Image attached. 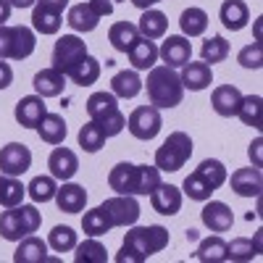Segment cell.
<instances>
[{
	"mask_svg": "<svg viewBox=\"0 0 263 263\" xmlns=\"http://www.w3.org/2000/svg\"><path fill=\"white\" fill-rule=\"evenodd\" d=\"M168 229L158 227V224H150V227H135L132 224L126 237H124V245L116 253V263H145L147 258H153L156 253H161L163 248H168Z\"/></svg>",
	"mask_w": 263,
	"mask_h": 263,
	"instance_id": "obj_1",
	"label": "cell"
},
{
	"mask_svg": "<svg viewBox=\"0 0 263 263\" xmlns=\"http://www.w3.org/2000/svg\"><path fill=\"white\" fill-rule=\"evenodd\" d=\"M158 184H161V171L156 168V163L135 166L129 161H121L108 174V187L116 195H150Z\"/></svg>",
	"mask_w": 263,
	"mask_h": 263,
	"instance_id": "obj_2",
	"label": "cell"
},
{
	"mask_svg": "<svg viewBox=\"0 0 263 263\" xmlns=\"http://www.w3.org/2000/svg\"><path fill=\"white\" fill-rule=\"evenodd\" d=\"M147 87V100L150 105H156L158 111L161 108H177L184 98V87L179 74L171 69V66H153L147 71V82H142Z\"/></svg>",
	"mask_w": 263,
	"mask_h": 263,
	"instance_id": "obj_3",
	"label": "cell"
},
{
	"mask_svg": "<svg viewBox=\"0 0 263 263\" xmlns=\"http://www.w3.org/2000/svg\"><path fill=\"white\" fill-rule=\"evenodd\" d=\"M84 108H87L90 121H95L105 132V137H116L126 129V116L121 114L119 98L114 92H92L87 98Z\"/></svg>",
	"mask_w": 263,
	"mask_h": 263,
	"instance_id": "obj_4",
	"label": "cell"
},
{
	"mask_svg": "<svg viewBox=\"0 0 263 263\" xmlns=\"http://www.w3.org/2000/svg\"><path fill=\"white\" fill-rule=\"evenodd\" d=\"M42 224V216L37 211V205H24L18 203L8 211L0 213V237L8 242H18L29 234H34Z\"/></svg>",
	"mask_w": 263,
	"mask_h": 263,
	"instance_id": "obj_5",
	"label": "cell"
},
{
	"mask_svg": "<svg viewBox=\"0 0 263 263\" xmlns=\"http://www.w3.org/2000/svg\"><path fill=\"white\" fill-rule=\"evenodd\" d=\"M37 48L34 29L18 24V27H0V61H24Z\"/></svg>",
	"mask_w": 263,
	"mask_h": 263,
	"instance_id": "obj_6",
	"label": "cell"
},
{
	"mask_svg": "<svg viewBox=\"0 0 263 263\" xmlns=\"http://www.w3.org/2000/svg\"><path fill=\"white\" fill-rule=\"evenodd\" d=\"M192 156V137L187 132H171L163 140V145L156 150V168L158 171H179Z\"/></svg>",
	"mask_w": 263,
	"mask_h": 263,
	"instance_id": "obj_7",
	"label": "cell"
},
{
	"mask_svg": "<svg viewBox=\"0 0 263 263\" xmlns=\"http://www.w3.org/2000/svg\"><path fill=\"white\" fill-rule=\"evenodd\" d=\"M98 208L103 211L111 229L114 227H132L140 218V203L135 200V195H114L108 200H103Z\"/></svg>",
	"mask_w": 263,
	"mask_h": 263,
	"instance_id": "obj_8",
	"label": "cell"
},
{
	"mask_svg": "<svg viewBox=\"0 0 263 263\" xmlns=\"http://www.w3.org/2000/svg\"><path fill=\"white\" fill-rule=\"evenodd\" d=\"M84 55H90V53H87V42L82 37H77V34H63L55 42V48H53L50 63H53V69H58L61 74L69 77Z\"/></svg>",
	"mask_w": 263,
	"mask_h": 263,
	"instance_id": "obj_9",
	"label": "cell"
},
{
	"mask_svg": "<svg viewBox=\"0 0 263 263\" xmlns=\"http://www.w3.org/2000/svg\"><path fill=\"white\" fill-rule=\"evenodd\" d=\"M161 126H163V119H161V111H158L156 105H140V108H135V111L129 114V119H126L129 135L137 137V140H142V142L156 140L158 132H161Z\"/></svg>",
	"mask_w": 263,
	"mask_h": 263,
	"instance_id": "obj_10",
	"label": "cell"
},
{
	"mask_svg": "<svg viewBox=\"0 0 263 263\" xmlns=\"http://www.w3.org/2000/svg\"><path fill=\"white\" fill-rule=\"evenodd\" d=\"M32 168V150L24 142H8L0 147V174L6 177H21Z\"/></svg>",
	"mask_w": 263,
	"mask_h": 263,
	"instance_id": "obj_11",
	"label": "cell"
},
{
	"mask_svg": "<svg viewBox=\"0 0 263 263\" xmlns=\"http://www.w3.org/2000/svg\"><path fill=\"white\" fill-rule=\"evenodd\" d=\"M158 58L166 66H171V69H182L187 61H192L190 37H184V34H168L163 40V45L158 48Z\"/></svg>",
	"mask_w": 263,
	"mask_h": 263,
	"instance_id": "obj_12",
	"label": "cell"
},
{
	"mask_svg": "<svg viewBox=\"0 0 263 263\" xmlns=\"http://www.w3.org/2000/svg\"><path fill=\"white\" fill-rule=\"evenodd\" d=\"M45 114H48V105H45V98H40V95L21 98L13 108L18 126H24V129H37V124L45 119Z\"/></svg>",
	"mask_w": 263,
	"mask_h": 263,
	"instance_id": "obj_13",
	"label": "cell"
},
{
	"mask_svg": "<svg viewBox=\"0 0 263 263\" xmlns=\"http://www.w3.org/2000/svg\"><path fill=\"white\" fill-rule=\"evenodd\" d=\"M150 205L161 216H177L182 211V190L177 184H158L150 192Z\"/></svg>",
	"mask_w": 263,
	"mask_h": 263,
	"instance_id": "obj_14",
	"label": "cell"
},
{
	"mask_svg": "<svg viewBox=\"0 0 263 263\" xmlns=\"http://www.w3.org/2000/svg\"><path fill=\"white\" fill-rule=\"evenodd\" d=\"M227 182L239 197H258L263 190V174H260V168L248 166V168H237L232 174V179H227Z\"/></svg>",
	"mask_w": 263,
	"mask_h": 263,
	"instance_id": "obj_15",
	"label": "cell"
},
{
	"mask_svg": "<svg viewBox=\"0 0 263 263\" xmlns=\"http://www.w3.org/2000/svg\"><path fill=\"white\" fill-rule=\"evenodd\" d=\"M48 168H50V177L58 182H69L74 174L79 171V158L77 153L69 147H55L48 158Z\"/></svg>",
	"mask_w": 263,
	"mask_h": 263,
	"instance_id": "obj_16",
	"label": "cell"
},
{
	"mask_svg": "<svg viewBox=\"0 0 263 263\" xmlns=\"http://www.w3.org/2000/svg\"><path fill=\"white\" fill-rule=\"evenodd\" d=\"M200 218H203L205 229H211V232H216V234L229 232L232 224H234V213H232V208H229L227 203H221V200H211V203H205V208L200 211Z\"/></svg>",
	"mask_w": 263,
	"mask_h": 263,
	"instance_id": "obj_17",
	"label": "cell"
},
{
	"mask_svg": "<svg viewBox=\"0 0 263 263\" xmlns=\"http://www.w3.org/2000/svg\"><path fill=\"white\" fill-rule=\"evenodd\" d=\"M239 103H242V92H239V87H234V84H221V87H216L213 95H211L213 111L221 116V119L237 116Z\"/></svg>",
	"mask_w": 263,
	"mask_h": 263,
	"instance_id": "obj_18",
	"label": "cell"
},
{
	"mask_svg": "<svg viewBox=\"0 0 263 263\" xmlns=\"http://www.w3.org/2000/svg\"><path fill=\"white\" fill-rule=\"evenodd\" d=\"M179 79H182V87H184V90L200 92V90H205V87H211L213 71H211V66L203 63V61H197V63H195V61H187V63L182 66Z\"/></svg>",
	"mask_w": 263,
	"mask_h": 263,
	"instance_id": "obj_19",
	"label": "cell"
},
{
	"mask_svg": "<svg viewBox=\"0 0 263 263\" xmlns=\"http://www.w3.org/2000/svg\"><path fill=\"white\" fill-rule=\"evenodd\" d=\"M53 200L58 203V208L63 213H79L84 211L87 205V190L82 184H74V182H63L58 190H55V197Z\"/></svg>",
	"mask_w": 263,
	"mask_h": 263,
	"instance_id": "obj_20",
	"label": "cell"
},
{
	"mask_svg": "<svg viewBox=\"0 0 263 263\" xmlns=\"http://www.w3.org/2000/svg\"><path fill=\"white\" fill-rule=\"evenodd\" d=\"M32 87H34V92L40 98H58L66 90V74H61L58 69H53V66L50 69H42V71L34 74Z\"/></svg>",
	"mask_w": 263,
	"mask_h": 263,
	"instance_id": "obj_21",
	"label": "cell"
},
{
	"mask_svg": "<svg viewBox=\"0 0 263 263\" xmlns=\"http://www.w3.org/2000/svg\"><path fill=\"white\" fill-rule=\"evenodd\" d=\"M218 18L229 32H239L248 27L250 21V8L245 0H224L221 8H218Z\"/></svg>",
	"mask_w": 263,
	"mask_h": 263,
	"instance_id": "obj_22",
	"label": "cell"
},
{
	"mask_svg": "<svg viewBox=\"0 0 263 263\" xmlns=\"http://www.w3.org/2000/svg\"><path fill=\"white\" fill-rule=\"evenodd\" d=\"M129 63L135 66V71H150L153 66L158 63V45L153 40H145L140 37L135 45L129 48Z\"/></svg>",
	"mask_w": 263,
	"mask_h": 263,
	"instance_id": "obj_23",
	"label": "cell"
},
{
	"mask_svg": "<svg viewBox=\"0 0 263 263\" xmlns=\"http://www.w3.org/2000/svg\"><path fill=\"white\" fill-rule=\"evenodd\" d=\"M13 260L16 263H45L48 260V242L40 239L34 234L18 239V248L13 253Z\"/></svg>",
	"mask_w": 263,
	"mask_h": 263,
	"instance_id": "obj_24",
	"label": "cell"
},
{
	"mask_svg": "<svg viewBox=\"0 0 263 263\" xmlns=\"http://www.w3.org/2000/svg\"><path fill=\"white\" fill-rule=\"evenodd\" d=\"M63 27V13L48 8V6H40L34 3L32 8V29L40 34H58Z\"/></svg>",
	"mask_w": 263,
	"mask_h": 263,
	"instance_id": "obj_25",
	"label": "cell"
},
{
	"mask_svg": "<svg viewBox=\"0 0 263 263\" xmlns=\"http://www.w3.org/2000/svg\"><path fill=\"white\" fill-rule=\"evenodd\" d=\"M111 92L116 95V98H121V100H132V98H137L140 92H142V79H140V74L135 71V69H124V71H119V74H114V79H111Z\"/></svg>",
	"mask_w": 263,
	"mask_h": 263,
	"instance_id": "obj_26",
	"label": "cell"
},
{
	"mask_svg": "<svg viewBox=\"0 0 263 263\" xmlns=\"http://www.w3.org/2000/svg\"><path fill=\"white\" fill-rule=\"evenodd\" d=\"M66 24H69L74 32H95L100 24V16L90 8V3H77L69 8V16H66Z\"/></svg>",
	"mask_w": 263,
	"mask_h": 263,
	"instance_id": "obj_27",
	"label": "cell"
},
{
	"mask_svg": "<svg viewBox=\"0 0 263 263\" xmlns=\"http://www.w3.org/2000/svg\"><path fill=\"white\" fill-rule=\"evenodd\" d=\"M37 135H40L42 142H48V145H63L69 129H66V121H63L61 114H45V119L37 124Z\"/></svg>",
	"mask_w": 263,
	"mask_h": 263,
	"instance_id": "obj_28",
	"label": "cell"
},
{
	"mask_svg": "<svg viewBox=\"0 0 263 263\" xmlns=\"http://www.w3.org/2000/svg\"><path fill=\"white\" fill-rule=\"evenodd\" d=\"M140 40V29L132 21H116V24L108 29V42L114 45V50L119 53H129V48Z\"/></svg>",
	"mask_w": 263,
	"mask_h": 263,
	"instance_id": "obj_29",
	"label": "cell"
},
{
	"mask_svg": "<svg viewBox=\"0 0 263 263\" xmlns=\"http://www.w3.org/2000/svg\"><path fill=\"white\" fill-rule=\"evenodd\" d=\"M137 29H140V37H145V40H161L168 29V18H166L163 11L147 8V11H142V18H140Z\"/></svg>",
	"mask_w": 263,
	"mask_h": 263,
	"instance_id": "obj_30",
	"label": "cell"
},
{
	"mask_svg": "<svg viewBox=\"0 0 263 263\" xmlns=\"http://www.w3.org/2000/svg\"><path fill=\"white\" fill-rule=\"evenodd\" d=\"M192 258L200 263H221V260H227V242L218 234L205 237V239H200V245L192 253Z\"/></svg>",
	"mask_w": 263,
	"mask_h": 263,
	"instance_id": "obj_31",
	"label": "cell"
},
{
	"mask_svg": "<svg viewBox=\"0 0 263 263\" xmlns=\"http://www.w3.org/2000/svg\"><path fill=\"white\" fill-rule=\"evenodd\" d=\"M179 27H182V34H184V37H200V34H205V29H208V13H205L203 8L190 6V8H184L182 16H179Z\"/></svg>",
	"mask_w": 263,
	"mask_h": 263,
	"instance_id": "obj_32",
	"label": "cell"
},
{
	"mask_svg": "<svg viewBox=\"0 0 263 263\" xmlns=\"http://www.w3.org/2000/svg\"><path fill=\"white\" fill-rule=\"evenodd\" d=\"M74 260L77 263H105L108 260V250L98 237H87L84 242H77L74 248Z\"/></svg>",
	"mask_w": 263,
	"mask_h": 263,
	"instance_id": "obj_33",
	"label": "cell"
},
{
	"mask_svg": "<svg viewBox=\"0 0 263 263\" xmlns=\"http://www.w3.org/2000/svg\"><path fill=\"white\" fill-rule=\"evenodd\" d=\"M66 79H71L77 87H90L100 79V61L92 58V55H84L79 63H77V69L66 77Z\"/></svg>",
	"mask_w": 263,
	"mask_h": 263,
	"instance_id": "obj_34",
	"label": "cell"
},
{
	"mask_svg": "<svg viewBox=\"0 0 263 263\" xmlns=\"http://www.w3.org/2000/svg\"><path fill=\"white\" fill-rule=\"evenodd\" d=\"M195 174L200 179H205L213 190H218V187H224L227 184V179H229V174H227V166L221 163V161H216V158H205L200 166L195 168Z\"/></svg>",
	"mask_w": 263,
	"mask_h": 263,
	"instance_id": "obj_35",
	"label": "cell"
},
{
	"mask_svg": "<svg viewBox=\"0 0 263 263\" xmlns=\"http://www.w3.org/2000/svg\"><path fill=\"white\" fill-rule=\"evenodd\" d=\"M260 105H263L260 95H242V103L237 108V119L245 126L260 129Z\"/></svg>",
	"mask_w": 263,
	"mask_h": 263,
	"instance_id": "obj_36",
	"label": "cell"
},
{
	"mask_svg": "<svg viewBox=\"0 0 263 263\" xmlns=\"http://www.w3.org/2000/svg\"><path fill=\"white\" fill-rule=\"evenodd\" d=\"M77 242H79L77 232L71 227H63V224L53 227L50 234H48V248H53L55 253H71L77 248Z\"/></svg>",
	"mask_w": 263,
	"mask_h": 263,
	"instance_id": "obj_37",
	"label": "cell"
},
{
	"mask_svg": "<svg viewBox=\"0 0 263 263\" xmlns=\"http://www.w3.org/2000/svg\"><path fill=\"white\" fill-rule=\"evenodd\" d=\"M200 55H203V63L213 66V63H221L227 61L229 55V42L221 37V34H213L203 42V48H200Z\"/></svg>",
	"mask_w": 263,
	"mask_h": 263,
	"instance_id": "obj_38",
	"label": "cell"
},
{
	"mask_svg": "<svg viewBox=\"0 0 263 263\" xmlns=\"http://www.w3.org/2000/svg\"><path fill=\"white\" fill-rule=\"evenodd\" d=\"M105 132L95 124V121H87L82 129H79V147L84 153H98L103 145H105Z\"/></svg>",
	"mask_w": 263,
	"mask_h": 263,
	"instance_id": "obj_39",
	"label": "cell"
},
{
	"mask_svg": "<svg viewBox=\"0 0 263 263\" xmlns=\"http://www.w3.org/2000/svg\"><path fill=\"white\" fill-rule=\"evenodd\" d=\"M55 179L53 177H34L27 187V195L32 197V203H50L53 197H55Z\"/></svg>",
	"mask_w": 263,
	"mask_h": 263,
	"instance_id": "obj_40",
	"label": "cell"
},
{
	"mask_svg": "<svg viewBox=\"0 0 263 263\" xmlns=\"http://www.w3.org/2000/svg\"><path fill=\"white\" fill-rule=\"evenodd\" d=\"M260 253V245H255V239L237 237L232 242H227V260H253Z\"/></svg>",
	"mask_w": 263,
	"mask_h": 263,
	"instance_id": "obj_41",
	"label": "cell"
},
{
	"mask_svg": "<svg viewBox=\"0 0 263 263\" xmlns=\"http://www.w3.org/2000/svg\"><path fill=\"white\" fill-rule=\"evenodd\" d=\"M182 192L190 197V200H197V203H205V200H211V195L216 192L205 179H200V177H197V174L192 171L190 174V177L184 179V184H182Z\"/></svg>",
	"mask_w": 263,
	"mask_h": 263,
	"instance_id": "obj_42",
	"label": "cell"
},
{
	"mask_svg": "<svg viewBox=\"0 0 263 263\" xmlns=\"http://www.w3.org/2000/svg\"><path fill=\"white\" fill-rule=\"evenodd\" d=\"M82 229H84L87 237H100L105 232H111V224L105 221V216H103L100 208H92V211H87L82 216Z\"/></svg>",
	"mask_w": 263,
	"mask_h": 263,
	"instance_id": "obj_43",
	"label": "cell"
},
{
	"mask_svg": "<svg viewBox=\"0 0 263 263\" xmlns=\"http://www.w3.org/2000/svg\"><path fill=\"white\" fill-rule=\"evenodd\" d=\"M237 63H239V66H245V69L258 71L260 66H263V45H260V42L245 45L242 50H239V55H237Z\"/></svg>",
	"mask_w": 263,
	"mask_h": 263,
	"instance_id": "obj_44",
	"label": "cell"
},
{
	"mask_svg": "<svg viewBox=\"0 0 263 263\" xmlns=\"http://www.w3.org/2000/svg\"><path fill=\"white\" fill-rule=\"evenodd\" d=\"M260 147H263V137H255V140L250 142V150H248L255 168H263V153H260Z\"/></svg>",
	"mask_w": 263,
	"mask_h": 263,
	"instance_id": "obj_45",
	"label": "cell"
},
{
	"mask_svg": "<svg viewBox=\"0 0 263 263\" xmlns=\"http://www.w3.org/2000/svg\"><path fill=\"white\" fill-rule=\"evenodd\" d=\"M87 3H90V8H92L100 18L114 13V3H111V0H87Z\"/></svg>",
	"mask_w": 263,
	"mask_h": 263,
	"instance_id": "obj_46",
	"label": "cell"
},
{
	"mask_svg": "<svg viewBox=\"0 0 263 263\" xmlns=\"http://www.w3.org/2000/svg\"><path fill=\"white\" fill-rule=\"evenodd\" d=\"M11 84H13V69H11V63L0 61V90H8Z\"/></svg>",
	"mask_w": 263,
	"mask_h": 263,
	"instance_id": "obj_47",
	"label": "cell"
},
{
	"mask_svg": "<svg viewBox=\"0 0 263 263\" xmlns=\"http://www.w3.org/2000/svg\"><path fill=\"white\" fill-rule=\"evenodd\" d=\"M40 6H48V8H53V11H58V13H63V8L69 6V0H37Z\"/></svg>",
	"mask_w": 263,
	"mask_h": 263,
	"instance_id": "obj_48",
	"label": "cell"
},
{
	"mask_svg": "<svg viewBox=\"0 0 263 263\" xmlns=\"http://www.w3.org/2000/svg\"><path fill=\"white\" fill-rule=\"evenodd\" d=\"M11 11H13V6H11V0H0V27H3L6 21L11 18Z\"/></svg>",
	"mask_w": 263,
	"mask_h": 263,
	"instance_id": "obj_49",
	"label": "cell"
},
{
	"mask_svg": "<svg viewBox=\"0 0 263 263\" xmlns=\"http://www.w3.org/2000/svg\"><path fill=\"white\" fill-rule=\"evenodd\" d=\"M156 3H161V0H132V6H137L140 11H147V8H153Z\"/></svg>",
	"mask_w": 263,
	"mask_h": 263,
	"instance_id": "obj_50",
	"label": "cell"
},
{
	"mask_svg": "<svg viewBox=\"0 0 263 263\" xmlns=\"http://www.w3.org/2000/svg\"><path fill=\"white\" fill-rule=\"evenodd\" d=\"M34 3H37V0H11L13 8H32Z\"/></svg>",
	"mask_w": 263,
	"mask_h": 263,
	"instance_id": "obj_51",
	"label": "cell"
},
{
	"mask_svg": "<svg viewBox=\"0 0 263 263\" xmlns=\"http://www.w3.org/2000/svg\"><path fill=\"white\" fill-rule=\"evenodd\" d=\"M187 239H190V242H195V239H197V232H195V229H187Z\"/></svg>",
	"mask_w": 263,
	"mask_h": 263,
	"instance_id": "obj_52",
	"label": "cell"
}]
</instances>
